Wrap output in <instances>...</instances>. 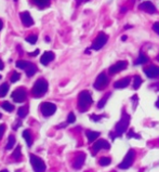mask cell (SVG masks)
<instances>
[{
    "label": "cell",
    "mask_w": 159,
    "mask_h": 172,
    "mask_svg": "<svg viewBox=\"0 0 159 172\" xmlns=\"http://www.w3.org/2000/svg\"><path fill=\"white\" fill-rule=\"evenodd\" d=\"M129 123H130V116L126 112H123L120 120L117 122L116 127H115V134L110 133V136L113 138V140H115V138H117V136L122 135L127 131L128 127H129Z\"/></svg>",
    "instance_id": "6da1fadb"
},
{
    "label": "cell",
    "mask_w": 159,
    "mask_h": 172,
    "mask_svg": "<svg viewBox=\"0 0 159 172\" xmlns=\"http://www.w3.org/2000/svg\"><path fill=\"white\" fill-rule=\"evenodd\" d=\"M92 102H93V100H92L91 93L89 91H87V90L81 91L78 96V109L80 112H82V113L87 112L89 109V107L91 106Z\"/></svg>",
    "instance_id": "7a4b0ae2"
},
{
    "label": "cell",
    "mask_w": 159,
    "mask_h": 172,
    "mask_svg": "<svg viewBox=\"0 0 159 172\" xmlns=\"http://www.w3.org/2000/svg\"><path fill=\"white\" fill-rule=\"evenodd\" d=\"M47 91H48V82L45 79H38V80L35 82L34 87H33V89H32V93L35 98L42 96Z\"/></svg>",
    "instance_id": "3957f363"
},
{
    "label": "cell",
    "mask_w": 159,
    "mask_h": 172,
    "mask_svg": "<svg viewBox=\"0 0 159 172\" xmlns=\"http://www.w3.org/2000/svg\"><path fill=\"white\" fill-rule=\"evenodd\" d=\"M16 66L19 68H21V69H25L26 75H27L28 77L34 76L37 72V66L35 65V64L30 63V62H27V61H17Z\"/></svg>",
    "instance_id": "277c9868"
},
{
    "label": "cell",
    "mask_w": 159,
    "mask_h": 172,
    "mask_svg": "<svg viewBox=\"0 0 159 172\" xmlns=\"http://www.w3.org/2000/svg\"><path fill=\"white\" fill-rule=\"evenodd\" d=\"M30 164L34 169L35 172H45L46 171V164L41 158H39L38 156L34 155V154H30Z\"/></svg>",
    "instance_id": "5b68a950"
},
{
    "label": "cell",
    "mask_w": 159,
    "mask_h": 172,
    "mask_svg": "<svg viewBox=\"0 0 159 172\" xmlns=\"http://www.w3.org/2000/svg\"><path fill=\"white\" fill-rule=\"evenodd\" d=\"M134 158H135V152L134 149H129L128 153L126 154L125 158H123L122 161L119 164V168L120 169H128L131 167V165L133 164L134 161Z\"/></svg>",
    "instance_id": "8992f818"
},
{
    "label": "cell",
    "mask_w": 159,
    "mask_h": 172,
    "mask_svg": "<svg viewBox=\"0 0 159 172\" xmlns=\"http://www.w3.org/2000/svg\"><path fill=\"white\" fill-rule=\"evenodd\" d=\"M40 111H41V114L45 117L52 116L56 112V105L53 104L51 102H43L40 105Z\"/></svg>",
    "instance_id": "52a82bcc"
},
{
    "label": "cell",
    "mask_w": 159,
    "mask_h": 172,
    "mask_svg": "<svg viewBox=\"0 0 159 172\" xmlns=\"http://www.w3.org/2000/svg\"><path fill=\"white\" fill-rule=\"evenodd\" d=\"M107 40H108L107 35L104 34V33H100V34L98 35V37L95 38V40L93 41V43H92L91 49H93V50L102 49V48L105 46V43L107 42Z\"/></svg>",
    "instance_id": "ba28073f"
},
{
    "label": "cell",
    "mask_w": 159,
    "mask_h": 172,
    "mask_svg": "<svg viewBox=\"0 0 159 172\" xmlns=\"http://www.w3.org/2000/svg\"><path fill=\"white\" fill-rule=\"evenodd\" d=\"M108 82H109V80H108L107 75H106L105 73H101V74L96 77L95 82H94L93 87L95 88V89H98V90H103L106 86L108 85Z\"/></svg>",
    "instance_id": "9c48e42d"
},
{
    "label": "cell",
    "mask_w": 159,
    "mask_h": 172,
    "mask_svg": "<svg viewBox=\"0 0 159 172\" xmlns=\"http://www.w3.org/2000/svg\"><path fill=\"white\" fill-rule=\"evenodd\" d=\"M11 98L13 99V101L15 103H23L26 100V98H27V94H26V91L23 88H17L15 91L12 92Z\"/></svg>",
    "instance_id": "30bf717a"
},
{
    "label": "cell",
    "mask_w": 159,
    "mask_h": 172,
    "mask_svg": "<svg viewBox=\"0 0 159 172\" xmlns=\"http://www.w3.org/2000/svg\"><path fill=\"white\" fill-rule=\"evenodd\" d=\"M110 148V144L107 142L106 140H98L95 143L93 144V147H92V151H93V154H96L98 152H100L101 149H109Z\"/></svg>",
    "instance_id": "8fae6325"
},
{
    "label": "cell",
    "mask_w": 159,
    "mask_h": 172,
    "mask_svg": "<svg viewBox=\"0 0 159 172\" xmlns=\"http://www.w3.org/2000/svg\"><path fill=\"white\" fill-rule=\"evenodd\" d=\"M127 66H128V63L126 61H119V62H117V63H115L114 65L110 66L108 72H109L110 75H114V74H117V73L121 72L122 69H125Z\"/></svg>",
    "instance_id": "7c38bea8"
},
{
    "label": "cell",
    "mask_w": 159,
    "mask_h": 172,
    "mask_svg": "<svg viewBox=\"0 0 159 172\" xmlns=\"http://www.w3.org/2000/svg\"><path fill=\"white\" fill-rule=\"evenodd\" d=\"M139 9L142 11H145L146 13H151V14H153V13L156 12V7L154 6L153 2H151V1L142 2V3L139 6Z\"/></svg>",
    "instance_id": "4fadbf2b"
},
{
    "label": "cell",
    "mask_w": 159,
    "mask_h": 172,
    "mask_svg": "<svg viewBox=\"0 0 159 172\" xmlns=\"http://www.w3.org/2000/svg\"><path fill=\"white\" fill-rule=\"evenodd\" d=\"M20 16H21L22 23H23L24 26H26V27H29V26L34 25V20H33V17L30 16L29 12H27V11H24V12H22L21 14H20Z\"/></svg>",
    "instance_id": "5bb4252c"
},
{
    "label": "cell",
    "mask_w": 159,
    "mask_h": 172,
    "mask_svg": "<svg viewBox=\"0 0 159 172\" xmlns=\"http://www.w3.org/2000/svg\"><path fill=\"white\" fill-rule=\"evenodd\" d=\"M144 73L148 78H156L159 76V66L152 65L144 69Z\"/></svg>",
    "instance_id": "9a60e30c"
},
{
    "label": "cell",
    "mask_w": 159,
    "mask_h": 172,
    "mask_svg": "<svg viewBox=\"0 0 159 172\" xmlns=\"http://www.w3.org/2000/svg\"><path fill=\"white\" fill-rule=\"evenodd\" d=\"M86 160V154L85 153H78L76 155V158L74 160V164H73V167L75 169H80L81 167L83 166Z\"/></svg>",
    "instance_id": "2e32d148"
},
{
    "label": "cell",
    "mask_w": 159,
    "mask_h": 172,
    "mask_svg": "<svg viewBox=\"0 0 159 172\" xmlns=\"http://www.w3.org/2000/svg\"><path fill=\"white\" fill-rule=\"evenodd\" d=\"M54 53L51 51H47V52H45V53L41 55V59H40V63L42 64V65H48V64L50 63V62H52L53 60H54Z\"/></svg>",
    "instance_id": "e0dca14e"
},
{
    "label": "cell",
    "mask_w": 159,
    "mask_h": 172,
    "mask_svg": "<svg viewBox=\"0 0 159 172\" xmlns=\"http://www.w3.org/2000/svg\"><path fill=\"white\" fill-rule=\"evenodd\" d=\"M130 81H131V78L130 77H125L122 79H119L116 82L114 83V88L116 89H123V88H127L128 86L130 85Z\"/></svg>",
    "instance_id": "ac0fdd59"
},
{
    "label": "cell",
    "mask_w": 159,
    "mask_h": 172,
    "mask_svg": "<svg viewBox=\"0 0 159 172\" xmlns=\"http://www.w3.org/2000/svg\"><path fill=\"white\" fill-rule=\"evenodd\" d=\"M100 132H95V131H87L86 132V135H87V138H88V141H89L90 143L91 142H93V141H95L96 139L100 136Z\"/></svg>",
    "instance_id": "d6986e66"
},
{
    "label": "cell",
    "mask_w": 159,
    "mask_h": 172,
    "mask_svg": "<svg viewBox=\"0 0 159 172\" xmlns=\"http://www.w3.org/2000/svg\"><path fill=\"white\" fill-rule=\"evenodd\" d=\"M23 138L24 140L26 141V143H27V146H32V134H30V131L29 130H24L23 131Z\"/></svg>",
    "instance_id": "ffe728a7"
},
{
    "label": "cell",
    "mask_w": 159,
    "mask_h": 172,
    "mask_svg": "<svg viewBox=\"0 0 159 172\" xmlns=\"http://www.w3.org/2000/svg\"><path fill=\"white\" fill-rule=\"evenodd\" d=\"M28 114V107L27 106H22L17 111V115H19L20 118H25Z\"/></svg>",
    "instance_id": "44dd1931"
},
{
    "label": "cell",
    "mask_w": 159,
    "mask_h": 172,
    "mask_svg": "<svg viewBox=\"0 0 159 172\" xmlns=\"http://www.w3.org/2000/svg\"><path fill=\"white\" fill-rule=\"evenodd\" d=\"M39 8H47L50 6V0H33Z\"/></svg>",
    "instance_id": "7402d4cb"
},
{
    "label": "cell",
    "mask_w": 159,
    "mask_h": 172,
    "mask_svg": "<svg viewBox=\"0 0 159 172\" xmlns=\"http://www.w3.org/2000/svg\"><path fill=\"white\" fill-rule=\"evenodd\" d=\"M142 81L143 80H142V78H141V76H139V75L134 76V78H133V89L138 90L139 87L142 85Z\"/></svg>",
    "instance_id": "603a6c76"
},
{
    "label": "cell",
    "mask_w": 159,
    "mask_h": 172,
    "mask_svg": "<svg viewBox=\"0 0 159 172\" xmlns=\"http://www.w3.org/2000/svg\"><path fill=\"white\" fill-rule=\"evenodd\" d=\"M148 62V57H147L145 54L141 53L140 55H139L138 60L135 61V65H140V64H145Z\"/></svg>",
    "instance_id": "cb8c5ba5"
},
{
    "label": "cell",
    "mask_w": 159,
    "mask_h": 172,
    "mask_svg": "<svg viewBox=\"0 0 159 172\" xmlns=\"http://www.w3.org/2000/svg\"><path fill=\"white\" fill-rule=\"evenodd\" d=\"M8 91H9V85L8 83H2V85L0 86V98L6 96Z\"/></svg>",
    "instance_id": "d4e9b609"
},
{
    "label": "cell",
    "mask_w": 159,
    "mask_h": 172,
    "mask_svg": "<svg viewBox=\"0 0 159 172\" xmlns=\"http://www.w3.org/2000/svg\"><path fill=\"white\" fill-rule=\"evenodd\" d=\"M110 96V92H108L107 94H105L104 96L102 98V100L100 101V102L98 103V107L99 108H103V107L105 106V104H106V102H107V100H108V98Z\"/></svg>",
    "instance_id": "484cf974"
},
{
    "label": "cell",
    "mask_w": 159,
    "mask_h": 172,
    "mask_svg": "<svg viewBox=\"0 0 159 172\" xmlns=\"http://www.w3.org/2000/svg\"><path fill=\"white\" fill-rule=\"evenodd\" d=\"M15 145V136L14 135H10L8 139V143H7L6 149H11L13 146Z\"/></svg>",
    "instance_id": "4316f807"
},
{
    "label": "cell",
    "mask_w": 159,
    "mask_h": 172,
    "mask_svg": "<svg viewBox=\"0 0 159 172\" xmlns=\"http://www.w3.org/2000/svg\"><path fill=\"white\" fill-rule=\"evenodd\" d=\"M110 162H112V159H110L109 157H102L99 160V164L103 167H106V166H108V165H110Z\"/></svg>",
    "instance_id": "83f0119b"
},
{
    "label": "cell",
    "mask_w": 159,
    "mask_h": 172,
    "mask_svg": "<svg viewBox=\"0 0 159 172\" xmlns=\"http://www.w3.org/2000/svg\"><path fill=\"white\" fill-rule=\"evenodd\" d=\"M12 157L14 158L15 160H20L22 157V154H21V146H17L16 148H15V151L13 152L12 154Z\"/></svg>",
    "instance_id": "f1b7e54d"
},
{
    "label": "cell",
    "mask_w": 159,
    "mask_h": 172,
    "mask_svg": "<svg viewBox=\"0 0 159 172\" xmlns=\"http://www.w3.org/2000/svg\"><path fill=\"white\" fill-rule=\"evenodd\" d=\"M1 106H2V108L4 109V111H7V112H13V109H14V106H13L11 103H9V102H3L1 104Z\"/></svg>",
    "instance_id": "f546056e"
},
{
    "label": "cell",
    "mask_w": 159,
    "mask_h": 172,
    "mask_svg": "<svg viewBox=\"0 0 159 172\" xmlns=\"http://www.w3.org/2000/svg\"><path fill=\"white\" fill-rule=\"evenodd\" d=\"M37 40H38L37 35H30V36H28L27 38H26V41H27L28 43H30V45H35V43L37 42Z\"/></svg>",
    "instance_id": "4dcf8cb0"
},
{
    "label": "cell",
    "mask_w": 159,
    "mask_h": 172,
    "mask_svg": "<svg viewBox=\"0 0 159 172\" xmlns=\"http://www.w3.org/2000/svg\"><path fill=\"white\" fill-rule=\"evenodd\" d=\"M20 78H21V75L19 74V73H13L12 76H11V82H16V81L20 80Z\"/></svg>",
    "instance_id": "1f68e13d"
},
{
    "label": "cell",
    "mask_w": 159,
    "mask_h": 172,
    "mask_svg": "<svg viewBox=\"0 0 159 172\" xmlns=\"http://www.w3.org/2000/svg\"><path fill=\"white\" fill-rule=\"evenodd\" d=\"M127 138H128V139H130V138L141 139V136L139 135V134H136L135 132H134V130H133V129H131V130H130L129 132H128V134H127Z\"/></svg>",
    "instance_id": "d6a6232c"
},
{
    "label": "cell",
    "mask_w": 159,
    "mask_h": 172,
    "mask_svg": "<svg viewBox=\"0 0 159 172\" xmlns=\"http://www.w3.org/2000/svg\"><path fill=\"white\" fill-rule=\"evenodd\" d=\"M76 121V116L74 115V113H69L67 118V123H74Z\"/></svg>",
    "instance_id": "836d02e7"
},
{
    "label": "cell",
    "mask_w": 159,
    "mask_h": 172,
    "mask_svg": "<svg viewBox=\"0 0 159 172\" xmlns=\"http://www.w3.org/2000/svg\"><path fill=\"white\" fill-rule=\"evenodd\" d=\"M103 117H105V115H101V116H98V115H91L90 116V118H91V120H93V121H99V120H101V119L103 118Z\"/></svg>",
    "instance_id": "e575fe53"
},
{
    "label": "cell",
    "mask_w": 159,
    "mask_h": 172,
    "mask_svg": "<svg viewBox=\"0 0 159 172\" xmlns=\"http://www.w3.org/2000/svg\"><path fill=\"white\" fill-rule=\"evenodd\" d=\"M4 130H6V126H4V125H0V140H1L2 136H3Z\"/></svg>",
    "instance_id": "d590c367"
},
{
    "label": "cell",
    "mask_w": 159,
    "mask_h": 172,
    "mask_svg": "<svg viewBox=\"0 0 159 172\" xmlns=\"http://www.w3.org/2000/svg\"><path fill=\"white\" fill-rule=\"evenodd\" d=\"M153 29L155 33H157V34L159 35V23H155L153 25Z\"/></svg>",
    "instance_id": "8d00e7d4"
},
{
    "label": "cell",
    "mask_w": 159,
    "mask_h": 172,
    "mask_svg": "<svg viewBox=\"0 0 159 172\" xmlns=\"http://www.w3.org/2000/svg\"><path fill=\"white\" fill-rule=\"evenodd\" d=\"M38 53H39V50L37 49V50H35L34 52H30V53H29V55H30V56H36Z\"/></svg>",
    "instance_id": "74e56055"
},
{
    "label": "cell",
    "mask_w": 159,
    "mask_h": 172,
    "mask_svg": "<svg viewBox=\"0 0 159 172\" xmlns=\"http://www.w3.org/2000/svg\"><path fill=\"white\" fill-rule=\"evenodd\" d=\"M76 1H77V4H80V3H83V2L89 1V0H76Z\"/></svg>",
    "instance_id": "f35d334b"
},
{
    "label": "cell",
    "mask_w": 159,
    "mask_h": 172,
    "mask_svg": "<svg viewBox=\"0 0 159 172\" xmlns=\"http://www.w3.org/2000/svg\"><path fill=\"white\" fill-rule=\"evenodd\" d=\"M3 67H4L3 63H2V61H1V60H0V70H2V69H3Z\"/></svg>",
    "instance_id": "ab89813d"
},
{
    "label": "cell",
    "mask_w": 159,
    "mask_h": 172,
    "mask_svg": "<svg viewBox=\"0 0 159 172\" xmlns=\"http://www.w3.org/2000/svg\"><path fill=\"white\" fill-rule=\"evenodd\" d=\"M2 27H3V23H2V21L0 20V30L2 29Z\"/></svg>",
    "instance_id": "60d3db41"
},
{
    "label": "cell",
    "mask_w": 159,
    "mask_h": 172,
    "mask_svg": "<svg viewBox=\"0 0 159 172\" xmlns=\"http://www.w3.org/2000/svg\"><path fill=\"white\" fill-rule=\"evenodd\" d=\"M156 107H158L159 108V98H158V101L156 102Z\"/></svg>",
    "instance_id": "b9f144b4"
},
{
    "label": "cell",
    "mask_w": 159,
    "mask_h": 172,
    "mask_svg": "<svg viewBox=\"0 0 159 172\" xmlns=\"http://www.w3.org/2000/svg\"><path fill=\"white\" fill-rule=\"evenodd\" d=\"M126 39H127V36H122V37H121V40H126Z\"/></svg>",
    "instance_id": "7bdbcfd3"
},
{
    "label": "cell",
    "mask_w": 159,
    "mask_h": 172,
    "mask_svg": "<svg viewBox=\"0 0 159 172\" xmlns=\"http://www.w3.org/2000/svg\"><path fill=\"white\" fill-rule=\"evenodd\" d=\"M0 172H9L8 170H2V171H0Z\"/></svg>",
    "instance_id": "ee69618b"
},
{
    "label": "cell",
    "mask_w": 159,
    "mask_h": 172,
    "mask_svg": "<svg viewBox=\"0 0 159 172\" xmlns=\"http://www.w3.org/2000/svg\"><path fill=\"white\" fill-rule=\"evenodd\" d=\"M157 61L159 62V54H158V56H157Z\"/></svg>",
    "instance_id": "f6af8a7d"
},
{
    "label": "cell",
    "mask_w": 159,
    "mask_h": 172,
    "mask_svg": "<svg viewBox=\"0 0 159 172\" xmlns=\"http://www.w3.org/2000/svg\"><path fill=\"white\" fill-rule=\"evenodd\" d=\"M0 118H1V114H0Z\"/></svg>",
    "instance_id": "bcb514c9"
},
{
    "label": "cell",
    "mask_w": 159,
    "mask_h": 172,
    "mask_svg": "<svg viewBox=\"0 0 159 172\" xmlns=\"http://www.w3.org/2000/svg\"><path fill=\"white\" fill-rule=\"evenodd\" d=\"M14 1H17V0H14Z\"/></svg>",
    "instance_id": "7dc6e473"
},
{
    "label": "cell",
    "mask_w": 159,
    "mask_h": 172,
    "mask_svg": "<svg viewBox=\"0 0 159 172\" xmlns=\"http://www.w3.org/2000/svg\"><path fill=\"white\" fill-rule=\"evenodd\" d=\"M0 79H1V76H0Z\"/></svg>",
    "instance_id": "c3c4849f"
}]
</instances>
